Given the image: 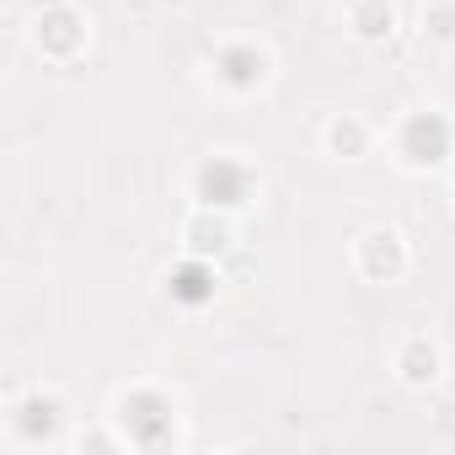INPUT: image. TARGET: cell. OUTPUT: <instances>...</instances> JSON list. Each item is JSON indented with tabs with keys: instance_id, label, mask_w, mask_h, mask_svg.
Returning <instances> with one entry per match:
<instances>
[{
	"instance_id": "6da1fadb",
	"label": "cell",
	"mask_w": 455,
	"mask_h": 455,
	"mask_svg": "<svg viewBox=\"0 0 455 455\" xmlns=\"http://www.w3.org/2000/svg\"><path fill=\"white\" fill-rule=\"evenodd\" d=\"M108 423L124 434L129 450H177L182 444V407L161 386H124L108 407Z\"/></svg>"
},
{
	"instance_id": "7a4b0ae2",
	"label": "cell",
	"mask_w": 455,
	"mask_h": 455,
	"mask_svg": "<svg viewBox=\"0 0 455 455\" xmlns=\"http://www.w3.org/2000/svg\"><path fill=\"white\" fill-rule=\"evenodd\" d=\"M258 193H263V177H258V166H252L247 156H236V150L204 156V161L193 166V177H188V198L204 204V209H220V214H247V209L258 204Z\"/></svg>"
},
{
	"instance_id": "3957f363",
	"label": "cell",
	"mask_w": 455,
	"mask_h": 455,
	"mask_svg": "<svg viewBox=\"0 0 455 455\" xmlns=\"http://www.w3.org/2000/svg\"><path fill=\"white\" fill-rule=\"evenodd\" d=\"M391 150L407 172H439L455 156V124L439 108H412L396 129H391Z\"/></svg>"
},
{
	"instance_id": "277c9868",
	"label": "cell",
	"mask_w": 455,
	"mask_h": 455,
	"mask_svg": "<svg viewBox=\"0 0 455 455\" xmlns=\"http://www.w3.org/2000/svg\"><path fill=\"white\" fill-rule=\"evenodd\" d=\"M6 434L17 444H70V407L60 391L6 396Z\"/></svg>"
},
{
	"instance_id": "5b68a950",
	"label": "cell",
	"mask_w": 455,
	"mask_h": 455,
	"mask_svg": "<svg viewBox=\"0 0 455 455\" xmlns=\"http://www.w3.org/2000/svg\"><path fill=\"white\" fill-rule=\"evenodd\" d=\"M274 81V54L252 38H225L209 54V86H220L225 97H258Z\"/></svg>"
},
{
	"instance_id": "8992f818",
	"label": "cell",
	"mask_w": 455,
	"mask_h": 455,
	"mask_svg": "<svg viewBox=\"0 0 455 455\" xmlns=\"http://www.w3.org/2000/svg\"><path fill=\"white\" fill-rule=\"evenodd\" d=\"M354 274L364 284H396L407 279L412 268V252H407V236L396 231V225H364V231L354 236Z\"/></svg>"
},
{
	"instance_id": "52a82bcc",
	"label": "cell",
	"mask_w": 455,
	"mask_h": 455,
	"mask_svg": "<svg viewBox=\"0 0 455 455\" xmlns=\"http://www.w3.org/2000/svg\"><path fill=\"white\" fill-rule=\"evenodd\" d=\"M28 38H33V49L44 54V60H76L86 44H92V22L70 6V0H49V6L33 17V28H28Z\"/></svg>"
},
{
	"instance_id": "ba28073f",
	"label": "cell",
	"mask_w": 455,
	"mask_h": 455,
	"mask_svg": "<svg viewBox=\"0 0 455 455\" xmlns=\"http://www.w3.org/2000/svg\"><path fill=\"white\" fill-rule=\"evenodd\" d=\"M177 242L188 258H209V263H225L236 252V214H220V209H204L193 204L177 225Z\"/></svg>"
},
{
	"instance_id": "9c48e42d",
	"label": "cell",
	"mask_w": 455,
	"mask_h": 455,
	"mask_svg": "<svg viewBox=\"0 0 455 455\" xmlns=\"http://www.w3.org/2000/svg\"><path fill=\"white\" fill-rule=\"evenodd\" d=\"M391 375L407 386V391H428L444 380V343L428 338V332H402L396 348H391Z\"/></svg>"
},
{
	"instance_id": "30bf717a",
	"label": "cell",
	"mask_w": 455,
	"mask_h": 455,
	"mask_svg": "<svg viewBox=\"0 0 455 455\" xmlns=\"http://www.w3.org/2000/svg\"><path fill=\"white\" fill-rule=\"evenodd\" d=\"M161 295L172 300V306H182V311H204V306H214V295H220V263H209V258H177L166 274H161Z\"/></svg>"
},
{
	"instance_id": "8fae6325",
	"label": "cell",
	"mask_w": 455,
	"mask_h": 455,
	"mask_svg": "<svg viewBox=\"0 0 455 455\" xmlns=\"http://www.w3.org/2000/svg\"><path fill=\"white\" fill-rule=\"evenodd\" d=\"M375 124H364L359 113H332L327 124H322V150L332 156V161H364L370 150H375Z\"/></svg>"
},
{
	"instance_id": "7c38bea8",
	"label": "cell",
	"mask_w": 455,
	"mask_h": 455,
	"mask_svg": "<svg viewBox=\"0 0 455 455\" xmlns=\"http://www.w3.org/2000/svg\"><path fill=\"white\" fill-rule=\"evenodd\" d=\"M348 33L359 44H391L396 38V6L391 0H348Z\"/></svg>"
},
{
	"instance_id": "4fadbf2b",
	"label": "cell",
	"mask_w": 455,
	"mask_h": 455,
	"mask_svg": "<svg viewBox=\"0 0 455 455\" xmlns=\"http://www.w3.org/2000/svg\"><path fill=\"white\" fill-rule=\"evenodd\" d=\"M423 44L428 49H455V0L423 6Z\"/></svg>"
},
{
	"instance_id": "5bb4252c",
	"label": "cell",
	"mask_w": 455,
	"mask_h": 455,
	"mask_svg": "<svg viewBox=\"0 0 455 455\" xmlns=\"http://www.w3.org/2000/svg\"><path fill=\"white\" fill-rule=\"evenodd\" d=\"M70 450H124V434L108 423V428H81L76 439H70Z\"/></svg>"
},
{
	"instance_id": "9a60e30c",
	"label": "cell",
	"mask_w": 455,
	"mask_h": 455,
	"mask_svg": "<svg viewBox=\"0 0 455 455\" xmlns=\"http://www.w3.org/2000/svg\"><path fill=\"white\" fill-rule=\"evenodd\" d=\"M450 209H455V188H450Z\"/></svg>"
}]
</instances>
